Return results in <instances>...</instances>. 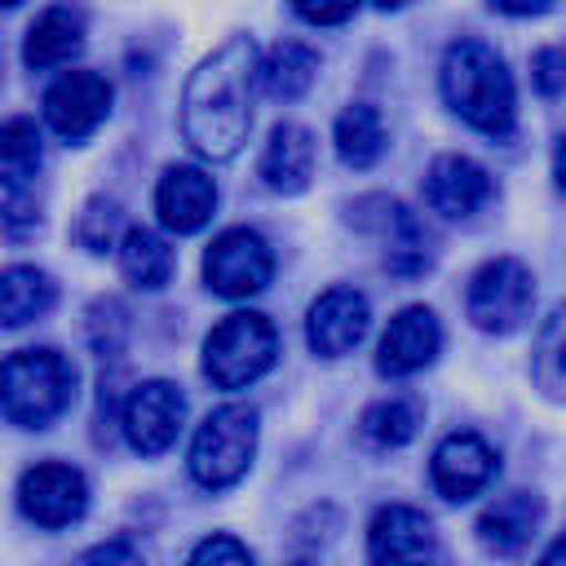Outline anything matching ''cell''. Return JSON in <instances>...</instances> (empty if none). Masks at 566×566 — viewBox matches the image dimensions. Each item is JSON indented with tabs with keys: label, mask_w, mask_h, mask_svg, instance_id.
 Instances as JSON below:
<instances>
[{
	"label": "cell",
	"mask_w": 566,
	"mask_h": 566,
	"mask_svg": "<svg viewBox=\"0 0 566 566\" xmlns=\"http://www.w3.org/2000/svg\"><path fill=\"white\" fill-rule=\"evenodd\" d=\"M367 323H371V310H367V296L358 287H327L310 305L305 336H310L314 354L340 358V354H349L367 336Z\"/></svg>",
	"instance_id": "5bb4252c"
},
{
	"label": "cell",
	"mask_w": 566,
	"mask_h": 566,
	"mask_svg": "<svg viewBox=\"0 0 566 566\" xmlns=\"http://www.w3.org/2000/svg\"><path fill=\"white\" fill-rule=\"evenodd\" d=\"M172 248L164 234H155L150 226H128L119 234V270L128 274V283L146 287V292H159L168 279H172Z\"/></svg>",
	"instance_id": "ffe728a7"
},
{
	"label": "cell",
	"mask_w": 566,
	"mask_h": 566,
	"mask_svg": "<svg viewBox=\"0 0 566 566\" xmlns=\"http://www.w3.org/2000/svg\"><path fill=\"white\" fill-rule=\"evenodd\" d=\"M429 473L442 500H473L495 478V451L478 433H451L438 442Z\"/></svg>",
	"instance_id": "2e32d148"
},
{
	"label": "cell",
	"mask_w": 566,
	"mask_h": 566,
	"mask_svg": "<svg viewBox=\"0 0 566 566\" xmlns=\"http://www.w3.org/2000/svg\"><path fill=\"white\" fill-rule=\"evenodd\" d=\"M4 4H9V9H18V4H22V0H4Z\"/></svg>",
	"instance_id": "74e56055"
},
{
	"label": "cell",
	"mask_w": 566,
	"mask_h": 566,
	"mask_svg": "<svg viewBox=\"0 0 566 566\" xmlns=\"http://www.w3.org/2000/svg\"><path fill=\"white\" fill-rule=\"evenodd\" d=\"M186 566H252V553L234 535H208L195 544Z\"/></svg>",
	"instance_id": "f1b7e54d"
},
{
	"label": "cell",
	"mask_w": 566,
	"mask_h": 566,
	"mask_svg": "<svg viewBox=\"0 0 566 566\" xmlns=\"http://www.w3.org/2000/svg\"><path fill=\"white\" fill-rule=\"evenodd\" d=\"M389 221H394V234H389V270L394 274H402V279H416L424 265H429V234L420 230V221L402 208V203H394L389 208Z\"/></svg>",
	"instance_id": "d4e9b609"
},
{
	"label": "cell",
	"mask_w": 566,
	"mask_h": 566,
	"mask_svg": "<svg viewBox=\"0 0 566 566\" xmlns=\"http://www.w3.org/2000/svg\"><path fill=\"white\" fill-rule=\"evenodd\" d=\"M119 230H124V212H119L115 199H88L84 212H80V221H75V239L88 252H106Z\"/></svg>",
	"instance_id": "83f0119b"
},
{
	"label": "cell",
	"mask_w": 566,
	"mask_h": 566,
	"mask_svg": "<svg viewBox=\"0 0 566 566\" xmlns=\"http://www.w3.org/2000/svg\"><path fill=\"white\" fill-rule=\"evenodd\" d=\"M531 66H535V88L539 93L566 88V49H539Z\"/></svg>",
	"instance_id": "d6a6232c"
},
{
	"label": "cell",
	"mask_w": 566,
	"mask_h": 566,
	"mask_svg": "<svg viewBox=\"0 0 566 566\" xmlns=\"http://www.w3.org/2000/svg\"><path fill=\"white\" fill-rule=\"evenodd\" d=\"M424 199L433 212L460 221L482 212L495 199V177L469 155H438L424 172Z\"/></svg>",
	"instance_id": "4fadbf2b"
},
{
	"label": "cell",
	"mask_w": 566,
	"mask_h": 566,
	"mask_svg": "<svg viewBox=\"0 0 566 566\" xmlns=\"http://www.w3.org/2000/svg\"><path fill=\"white\" fill-rule=\"evenodd\" d=\"M438 531L411 504H385L367 531V562L371 566H433Z\"/></svg>",
	"instance_id": "8fae6325"
},
{
	"label": "cell",
	"mask_w": 566,
	"mask_h": 566,
	"mask_svg": "<svg viewBox=\"0 0 566 566\" xmlns=\"http://www.w3.org/2000/svg\"><path fill=\"white\" fill-rule=\"evenodd\" d=\"M261 75H265V93L270 97H283V102H296L301 93H310L314 75H318V53L301 40H279L265 62H261Z\"/></svg>",
	"instance_id": "603a6c76"
},
{
	"label": "cell",
	"mask_w": 566,
	"mask_h": 566,
	"mask_svg": "<svg viewBox=\"0 0 566 566\" xmlns=\"http://www.w3.org/2000/svg\"><path fill=\"white\" fill-rule=\"evenodd\" d=\"M535 380L548 398H566V305L548 318L535 345Z\"/></svg>",
	"instance_id": "4316f807"
},
{
	"label": "cell",
	"mask_w": 566,
	"mask_h": 566,
	"mask_svg": "<svg viewBox=\"0 0 566 566\" xmlns=\"http://www.w3.org/2000/svg\"><path fill=\"white\" fill-rule=\"evenodd\" d=\"M539 566H566V531L553 539V548L544 553V562H539Z\"/></svg>",
	"instance_id": "e575fe53"
},
{
	"label": "cell",
	"mask_w": 566,
	"mask_h": 566,
	"mask_svg": "<svg viewBox=\"0 0 566 566\" xmlns=\"http://www.w3.org/2000/svg\"><path fill=\"white\" fill-rule=\"evenodd\" d=\"M261 177L274 195H301L314 177V137L301 124H274L261 150Z\"/></svg>",
	"instance_id": "d6986e66"
},
{
	"label": "cell",
	"mask_w": 566,
	"mask_h": 566,
	"mask_svg": "<svg viewBox=\"0 0 566 566\" xmlns=\"http://www.w3.org/2000/svg\"><path fill=\"white\" fill-rule=\"evenodd\" d=\"M442 97L447 106L491 142H509L517 128V93L504 57L482 40H455L442 57Z\"/></svg>",
	"instance_id": "7a4b0ae2"
},
{
	"label": "cell",
	"mask_w": 566,
	"mask_h": 566,
	"mask_svg": "<svg viewBox=\"0 0 566 566\" xmlns=\"http://www.w3.org/2000/svg\"><path fill=\"white\" fill-rule=\"evenodd\" d=\"M27 226H40V212H35V203L22 199V186L18 181H4V234L9 239H22Z\"/></svg>",
	"instance_id": "f546056e"
},
{
	"label": "cell",
	"mask_w": 566,
	"mask_h": 566,
	"mask_svg": "<svg viewBox=\"0 0 566 566\" xmlns=\"http://www.w3.org/2000/svg\"><path fill=\"white\" fill-rule=\"evenodd\" d=\"M442 349V327H438V314L429 305H407L389 318L385 336H380V349H376V371L380 376H416L420 367H429Z\"/></svg>",
	"instance_id": "7c38bea8"
},
{
	"label": "cell",
	"mask_w": 566,
	"mask_h": 566,
	"mask_svg": "<svg viewBox=\"0 0 566 566\" xmlns=\"http://www.w3.org/2000/svg\"><path fill=\"white\" fill-rule=\"evenodd\" d=\"M261 53L248 35H230L217 53H208L181 93V133L203 159H234L252 128L256 88H265Z\"/></svg>",
	"instance_id": "6da1fadb"
},
{
	"label": "cell",
	"mask_w": 566,
	"mask_h": 566,
	"mask_svg": "<svg viewBox=\"0 0 566 566\" xmlns=\"http://www.w3.org/2000/svg\"><path fill=\"white\" fill-rule=\"evenodd\" d=\"M539 517H544L539 495H531V491H509V495H500V500H491V504L482 509V517H478V539H482V548H491V553H500V557H513V553H522V548L535 539Z\"/></svg>",
	"instance_id": "ac0fdd59"
},
{
	"label": "cell",
	"mask_w": 566,
	"mask_h": 566,
	"mask_svg": "<svg viewBox=\"0 0 566 566\" xmlns=\"http://www.w3.org/2000/svg\"><path fill=\"white\" fill-rule=\"evenodd\" d=\"M18 504H22V513L35 526L62 531V526H71V522L84 517V509H88V482H84L80 469L49 460V464H35V469L22 473Z\"/></svg>",
	"instance_id": "9c48e42d"
},
{
	"label": "cell",
	"mask_w": 566,
	"mask_h": 566,
	"mask_svg": "<svg viewBox=\"0 0 566 566\" xmlns=\"http://www.w3.org/2000/svg\"><path fill=\"white\" fill-rule=\"evenodd\" d=\"M186 398L172 380H142L124 402V438L137 455H159L177 442Z\"/></svg>",
	"instance_id": "30bf717a"
},
{
	"label": "cell",
	"mask_w": 566,
	"mask_h": 566,
	"mask_svg": "<svg viewBox=\"0 0 566 566\" xmlns=\"http://www.w3.org/2000/svg\"><path fill=\"white\" fill-rule=\"evenodd\" d=\"M155 208H159V221L172 230V234H195L212 221V208H217V186L203 168L195 164H172L164 168L159 177V190H155Z\"/></svg>",
	"instance_id": "9a60e30c"
},
{
	"label": "cell",
	"mask_w": 566,
	"mask_h": 566,
	"mask_svg": "<svg viewBox=\"0 0 566 566\" xmlns=\"http://www.w3.org/2000/svg\"><path fill=\"white\" fill-rule=\"evenodd\" d=\"M385 119L376 106L367 102H354L336 115V155L349 164V168H371L380 155H385Z\"/></svg>",
	"instance_id": "7402d4cb"
},
{
	"label": "cell",
	"mask_w": 566,
	"mask_h": 566,
	"mask_svg": "<svg viewBox=\"0 0 566 566\" xmlns=\"http://www.w3.org/2000/svg\"><path fill=\"white\" fill-rule=\"evenodd\" d=\"M84 53V13L75 4H49L22 40V62L31 71H49V66H66Z\"/></svg>",
	"instance_id": "e0dca14e"
},
{
	"label": "cell",
	"mask_w": 566,
	"mask_h": 566,
	"mask_svg": "<svg viewBox=\"0 0 566 566\" xmlns=\"http://www.w3.org/2000/svg\"><path fill=\"white\" fill-rule=\"evenodd\" d=\"M274 274V252L270 243L248 230V226H234V230H221L212 239V248L203 252V279L217 296L226 301H248L256 292H265Z\"/></svg>",
	"instance_id": "8992f818"
},
{
	"label": "cell",
	"mask_w": 566,
	"mask_h": 566,
	"mask_svg": "<svg viewBox=\"0 0 566 566\" xmlns=\"http://www.w3.org/2000/svg\"><path fill=\"white\" fill-rule=\"evenodd\" d=\"M376 4H380V9H407L411 0H376Z\"/></svg>",
	"instance_id": "8d00e7d4"
},
{
	"label": "cell",
	"mask_w": 566,
	"mask_h": 566,
	"mask_svg": "<svg viewBox=\"0 0 566 566\" xmlns=\"http://www.w3.org/2000/svg\"><path fill=\"white\" fill-rule=\"evenodd\" d=\"M553 0H491V9L500 13H513V18H531V13H544Z\"/></svg>",
	"instance_id": "836d02e7"
},
{
	"label": "cell",
	"mask_w": 566,
	"mask_h": 566,
	"mask_svg": "<svg viewBox=\"0 0 566 566\" xmlns=\"http://www.w3.org/2000/svg\"><path fill=\"white\" fill-rule=\"evenodd\" d=\"M358 429L376 451L407 447L416 438V429H420V398H380V402H371L363 411Z\"/></svg>",
	"instance_id": "cb8c5ba5"
},
{
	"label": "cell",
	"mask_w": 566,
	"mask_h": 566,
	"mask_svg": "<svg viewBox=\"0 0 566 566\" xmlns=\"http://www.w3.org/2000/svg\"><path fill=\"white\" fill-rule=\"evenodd\" d=\"M292 9H296L305 22H314V27H336V22L354 18L358 0H292Z\"/></svg>",
	"instance_id": "4dcf8cb0"
},
{
	"label": "cell",
	"mask_w": 566,
	"mask_h": 566,
	"mask_svg": "<svg viewBox=\"0 0 566 566\" xmlns=\"http://www.w3.org/2000/svg\"><path fill=\"white\" fill-rule=\"evenodd\" d=\"M274 354H279V336H274L270 318L256 310H239L208 332L203 376L217 389H243L274 367Z\"/></svg>",
	"instance_id": "277c9868"
},
{
	"label": "cell",
	"mask_w": 566,
	"mask_h": 566,
	"mask_svg": "<svg viewBox=\"0 0 566 566\" xmlns=\"http://www.w3.org/2000/svg\"><path fill=\"white\" fill-rule=\"evenodd\" d=\"M256 455V411L248 402H226L208 411L190 442V478L203 491L234 486Z\"/></svg>",
	"instance_id": "5b68a950"
},
{
	"label": "cell",
	"mask_w": 566,
	"mask_h": 566,
	"mask_svg": "<svg viewBox=\"0 0 566 566\" xmlns=\"http://www.w3.org/2000/svg\"><path fill=\"white\" fill-rule=\"evenodd\" d=\"M75 566H142V553L128 539H102L88 553H80Z\"/></svg>",
	"instance_id": "1f68e13d"
},
{
	"label": "cell",
	"mask_w": 566,
	"mask_h": 566,
	"mask_svg": "<svg viewBox=\"0 0 566 566\" xmlns=\"http://www.w3.org/2000/svg\"><path fill=\"white\" fill-rule=\"evenodd\" d=\"M57 301V283L35 265H9L0 274V318L4 327H22L40 314H49Z\"/></svg>",
	"instance_id": "44dd1931"
},
{
	"label": "cell",
	"mask_w": 566,
	"mask_h": 566,
	"mask_svg": "<svg viewBox=\"0 0 566 566\" xmlns=\"http://www.w3.org/2000/svg\"><path fill=\"white\" fill-rule=\"evenodd\" d=\"M111 84L97 71H62L49 88H44V119L57 137L66 142H84L88 133H97V124L111 115Z\"/></svg>",
	"instance_id": "ba28073f"
},
{
	"label": "cell",
	"mask_w": 566,
	"mask_h": 566,
	"mask_svg": "<svg viewBox=\"0 0 566 566\" xmlns=\"http://www.w3.org/2000/svg\"><path fill=\"white\" fill-rule=\"evenodd\" d=\"M531 296H535L531 270H526L522 261H513V256H495V261H486V265L469 279L464 305H469L473 327L504 336V332L522 327V318L531 314Z\"/></svg>",
	"instance_id": "52a82bcc"
},
{
	"label": "cell",
	"mask_w": 566,
	"mask_h": 566,
	"mask_svg": "<svg viewBox=\"0 0 566 566\" xmlns=\"http://www.w3.org/2000/svg\"><path fill=\"white\" fill-rule=\"evenodd\" d=\"M4 416L18 429L53 424L75 398V367L57 349H18L4 358L0 371Z\"/></svg>",
	"instance_id": "3957f363"
},
{
	"label": "cell",
	"mask_w": 566,
	"mask_h": 566,
	"mask_svg": "<svg viewBox=\"0 0 566 566\" xmlns=\"http://www.w3.org/2000/svg\"><path fill=\"white\" fill-rule=\"evenodd\" d=\"M553 177H557V186L566 190V137L557 142V155H553Z\"/></svg>",
	"instance_id": "d590c367"
},
{
	"label": "cell",
	"mask_w": 566,
	"mask_h": 566,
	"mask_svg": "<svg viewBox=\"0 0 566 566\" xmlns=\"http://www.w3.org/2000/svg\"><path fill=\"white\" fill-rule=\"evenodd\" d=\"M44 150H40V128L31 119H9L0 128V168H4V181H31L35 168H40Z\"/></svg>",
	"instance_id": "484cf974"
}]
</instances>
